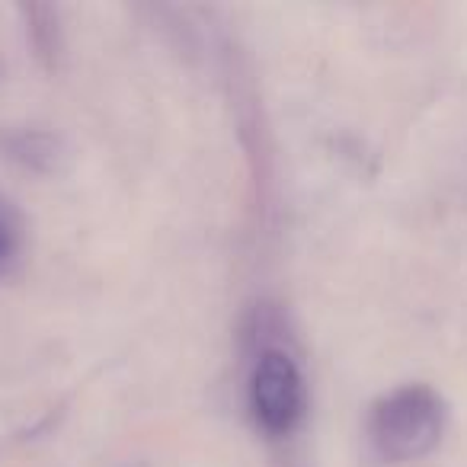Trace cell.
I'll return each instance as SVG.
<instances>
[{"mask_svg": "<svg viewBox=\"0 0 467 467\" xmlns=\"http://www.w3.org/2000/svg\"><path fill=\"white\" fill-rule=\"evenodd\" d=\"M250 407L269 435H288L305 413V378L288 352H260L250 371Z\"/></svg>", "mask_w": 467, "mask_h": 467, "instance_id": "7a4b0ae2", "label": "cell"}, {"mask_svg": "<svg viewBox=\"0 0 467 467\" xmlns=\"http://www.w3.org/2000/svg\"><path fill=\"white\" fill-rule=\"evenodd\" d=\"M0 256H4V234H0Z\"/></svg>", "mask_w": 467, "mask_h": 467, "instance_id": "3957f363", "label": "cell"}, {"mask_svg": "<svg viewBox=\"0 0 467 467\" xmlns=\"http://www.w3.org/2000/svg\"><path fill=\"white\" fill-rule=\"evenodd\" d=\"M445 432V403L426 384H407L375 403L368 439L384 461H416L429 454Z\"/></svg>", "mask_w": 467, "mask_h": 467, "instance_id": "6da1fadb", "label": "cell"}]
</instances>
